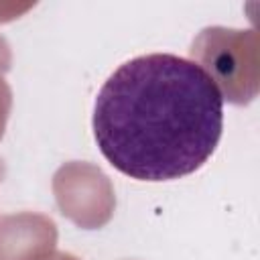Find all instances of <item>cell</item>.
Segmentation results:
<instances>
[{"label":"cell","mask_w":260,"mask_h":260,"mask_svg":"<svg viewBox=\"0 0 260 260\" xmlns=\"http://www.w3.org/2000/svg\"><path fill=\"white\" fill-rule=\"evenodd\" d=\"M104 158L138 181H173L201 169L223 130V93L199 63L148 53L122 63L93 104Z\"/></svg>","instance_id":"obj_1"}]
</instances>
